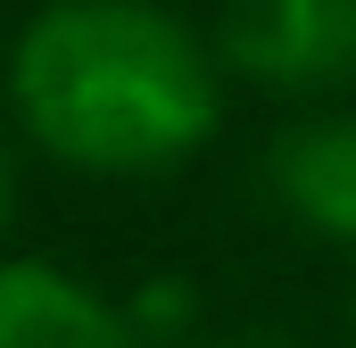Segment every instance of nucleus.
<instances>
[{
    "label": "nucleus",
    "mask_w": 356,
    "mask_h": 348,
    "mask_svg": "<svg viewBox=\"0 0 356 348\" xmlns=\"http://www.w3.org/2000/svg\"><path fill=\"white\" fill-rule=\"evenodd\" d=\"M8 116L67 174H175L224 125V58L158 0H50L8 42Z\"/></svg>",
    "instance_id": "nucleus-1"
},
{
    "label": "nucleus",
    "mask_w": 356,
    "mask_h": 348,
    "mask_svg": "<svg viewBox=\"0 0 356 348\" xmlns=\"http://www.w3.org/2000/svg\"><path fill=\"white\" fill-rule=\"evenodd\" d=\"M216 58L290 100L356 84V0H224Z\"/></svg>",
    "instance_id": "nucleus-2"
},
{
    "label": "nucleus",
    "mask_w": 356,
    "mask_h": 348,
    "mask_svg": "<svg viewBox=\"0 0 356 348\" xmlns=\"http://www.w3.org/2000/svg\"><path fill=\"white\" fill-rule=\"evenodd\" d=\"M0 348H149V332L67 265L0 258Z\"/></svg>",
    "instance_id": "nucleus-3"
},
{
    "label": "nucleus",
    "mask_w": 356,
    "mask_h": 348,
    "mask_svg": "<svg viewBox=\"0 0 356 348\" xmlns=\"http://www.w3.org/2000/svg\"><path fill=\"white\" fill-rule=\"evenodd\" d=\"M266 191L315 241L356 249V116H298L266 150Z\"/></svg>",
    "instance_id": "nucleus-4"
},
{
    "label": "nucleus",
    "mask_w": 356,
    "mask_h": 348,
    "mask_svg": "<svg viewBox=\"0 0 356 348\" xmlns=\"http://www.w3.org/2000/svg\"><path fill=\"white\" fill-rule=\"evenodd\" d=\"M8 224H17V158L0 141V241H8Z\"/></svg>",
    "instance_id": "nucleus-5"
},
{
    "label": "nucleus",
    "mask_w": 356,
    "mask_h": 348,
    "mask_svg": "<svg viewBox=\"0 0 356 348\" xmlns=\"http://www.w3.org/2000/svg\"><path fill=\"white\" fill-rule=\"evenodd\" d=\"M216 348H298V340H282V332H232V340H216Z\"/></svg>",
    "instance_id": "nucleus-6"
}]
</instances>
